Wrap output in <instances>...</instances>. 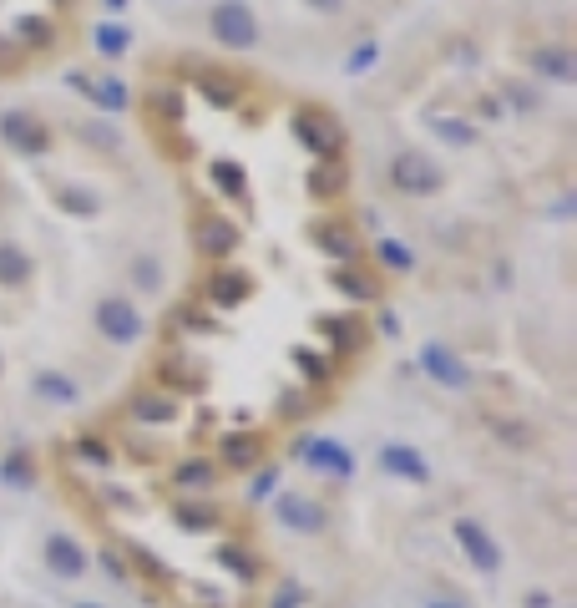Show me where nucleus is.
<instances>
[{"mask_svg":"<svg viewBox=\"0 0 577 608\" xmlns=\"http://www.w3.org/2000/svg\"><path fill=\"white\" fill-rule=\"evenodd\" d=\"M208 31L228 51H254L259 46V16H254L249 0H218V6L208 11Z\"/></svg>","mask_w":577,"mask_h":608,"instance_id":"nucleus-1","label":"nucleus"},{"mask_svg":"<svg viewBox=\"0 0 577 608\" xmlns=\"http://www.w3.org/2000/svg\"><path fill=\"white\" fill-rule=\"evenodd\" d=\"M390 183H395V193H410V198H431V193H441L446 173H441V168L426 158V152L405 147V152H395V158H390Z\"/></svg>","mask_w":577,"mask_h":608,"instance_id":"nucleus-2","label":"nucleus"},{"mask_svg":"<svg viewBox=\"0 0 577 608\" xmlns=\"http://www.w3.org/2000/svg\"><path fill=\"white\" fill-rule=\"evenodd\" d=\"M294 137L314 152V158H340L345 152V127L335 112H319V107H299L294 112Z\"/></svg>","mask_w":577,"mask_h":608,"instance_id":"nucleus-3","label":"nucleus"},{"mask_svg":"<svg viewBox=\"0 0 577 608\" xmlns=\"http://www.w3.org/2000/svg\"><path fill=\"white\" fill-rule=\"evenodd\" d=\"M193 244H198V254H203V259L223 264V259L238 249V223H233V218H223V213H203V218L193 223Z\"/></svg>","mask_w":577,"mask_h":608,"instance_id":"nucleus-4","label":"nucleus"},{"mask_svg":"<svg viewBox=\"0 0 577 608\" xmlns=\"http://www.w3.org/2000/svg\"><path fill=\"white\" fill-rule=\"evenodd\" d=\"M314 249L324 254V259H335V264H360V254H365V244H360V234L350 223H314Z\"/></svg>","mask_w":577,"mask_h":608,"instance_id":"nucleus-5","label":"nucleus"},{"mask_svg":"<svg viewBox=\"0 0 577 608\" xmlns=\"http://www.w3.org/2000/svg\"><path fill=\"white\" fill-rule=\"evenodd\" d=\"M0 137H6L16 152H31V158L51 147V127L36 112H6V117H0Z\"/></svg>","mask_w":577,"mask_h":608,"instance_id":"nucleus-6","label":"nucleus"},{"mask_svg":"<svg viewBox=\"0 0 577 608\" xmlns=\"http://www.w3.org/2000/svg\"><path fill=\"white\" fill-rule=\"evenodd\" d=\"M97 330H102L112 345H132V340L142 335L137 304H127V299H102V304H97Z\"/></svg>","mask_w":577,"mask_h":608,"instance_id":"nucleus-7","label":"nucleus"},{"mask_svg":"<svg viewBox=\"0 0 577 608\" xmlns=\"http://www.w3.org/2000/svg\"><path fill=\"white\" fill-rule=\"evenodd\" d=\"M208 299L213 304H223V310H233V304H243V299H249L254 294V279L249 274H243V269H233V264H218L213 274H208Z\"/></svg>","mask_w":577,"mask_h":608,"instance_id":"nucleus-8","label":"nucleus"},{"mask_svg":"<svg viewBox=\"0 0 577 608\" xmlns=\"http://www.w3.org/2000/svg\"><path fill=\"white\" fill-rule=\"evenodd\" d=\"M71 87L76 92H87V102H97L102 112H127L132 107V92H127V82H117V76H71Z\"/></svg>","mask_w":577,"mask_h":608,"instance_id":"nucleus-9","label":"nucleus"},{"mask_svg":"<svg viewBox=\"0 0 577 608\" xmlns=\"http://www.w3.org/2000/svg\"><path fill=\"white\" fill-rule=\"evenodd\" d=\"M304 183H309L314 198H340L350 188V168H345V158H314V168H309Z\"/></svg>","mask_w":577,"mask_h":608,"instance_id":"nucleus-10","label":"nucleus"},{"mask_svg":"<svg viewBox=\"0 0 577 608\" xmlns=\"http://www.w3.org/2000/svg\"><path fill=\"white\" fill-rule=\"evenodd\" d=\"M532 71L552 76V82H577V56L567 46H537L532 51Z\"/></svg>","mask_w":577,"mask_h":608,"instance_id":"nucleus-11","label":"nucleus"},{"mask_svg":"<svg viewBox=\"0 0 577 608\" xmlns=\"http://www.w3.org/2000/svg\"><path fill=\"white\" fill-rule=\"evenodd\" d=\"M198 92H203L208 107H218V112H228V107L243 102V87L233 82V76H223V71H198Z\"/></svg>","mask_w":577,"mask_h":608,"instance_id":"nucleus-12","label":"nucleus"},{"mask_svg":"<svg viewBox=\"0 0 577 608\" xmlns=\"http://www.w3.org/2000/svg\"><path fill=\"white\" fill-rule=\"evenodd\" d=\"M421 365L441 380V386H466V370H461V360H456L446 345H426V350H421Z\"/></svg>","mask_w":577,"mask_h":608,"instance_id":"nucleus-13","label":"nucleus"},{"mask_svg":"<svg viewBox=\"0 0 577 608\" xmlns=\"http://www.w3.org/2000/svg\"><path fill=\"white\" fill-rule=\"evenodd\" d=\"M147 107H152V117L157 122H183V112H188V102H183V92L178 87H168V82H157V87H147Z\"/></svg>","mask_w":577,"mask_h":608,"instance_id":"nucleus-14","label":"nucleus"},{"mask_svg":"<svg viewBox=\"0 0 577 608\" xmlns=\"http://www.w3.org/2000/svg\"><path fill=\"white\" fill-rule=\"evenodd\" d=\"M329 284H335L345 299H360V304H375L380 299V284L360 269H329Z\"/></svg>","mask_w":577,"mask_h":608,"instance_id":"nucleus-15","label":"nucleus"},{"mask_svg":"<svg viewBox=\"0 0 577 608\" xmlns=\"http://www.w3.org/2000/svg\"><path fill=\"white\" fill-rule=\"evenodd\" d=\"M51 203L61 208V213H71V218H92L102 203H97V193H87V188H76V183H56L51 188Z\"/></svg>","mask_w":577,"mask_h":608,"instance_id":"nucleus-16","label":"nucleus"},{"mask_svg":"<svg viewBox=\"0 0 577 608\" xmlns=\"http://www.w3.org/2000/svg\"><path fill=\"white\" fill-rule=\"evenodd\" d=\"M208 183H218V193H228V198L249 193V173H243V163H233V158H213L208 163Z\"/></svg>","mask_w":577,"mask_h":608,"instance_id":"nucleus-17","label":"nucleus"},{"mask_svg":"<svg viewBox=\"0 0 577 608\" xmlns=\"http://www.w3.org/2000/svg\"><path fill=\"white\" fill-rule=\"evenodd\" d=\"M132 416L147 421V426H162V421L178 416V401L173 396H157V391H142V396H132Z\"/></svg>","mask_w":577,"mask_h":608,"instance_id":"nucleus-18","label":"nucleus"},{"mask_svg":"<svg viewBox=\"0 0 577 608\" xmlns=\"http://www.w3.org/2000/svg\"><path fill=\"white\" fill-rule=\"evenodd\" d=\"M309 462L319 472H335V477H350V451L335 446V441H309Z\"/></svg>","mask_w":577,"mask_h":608,"instance_id":"nucleus-19","label":"nucleus"},{"mask_svg":"<svg viewBox=\"0 0 577 608\" xmlns=\"http://www.w3.org/2000/svg\"><path fill=\"white\" fill-rule=\"evenodd\" d=\"M259 451H264V441H259V436L238 431V436H228V441H223V462H228V467H254V462H259Z\"/></svg>","mask_w":577,"mask_h":608,"instance_id":"nucleus-20","label":"nucleus"},{"mask_svg":"<svg viewBox=\"0 0 577 608\" xmlns=\"http://www.w3.org/2000/svg\"><path fill=\"white\" fill-rule=\"evenodd\" d=\"M319 330L329 335V345H335V350H360V340H365V330H360L355 320H345V315H340V320H335V315H324Z\"/></svg>","mask_w":577,"mask_h":608,"instance_id":"nucleus-21","label":"nucleus"},{"mask_svg":"<svg viewBox=\"0 0 577 608\" xmlns=\"http://www.w3.org/2000/svg\"><path fill=\"white\" fill-rule=\"evenodd\" d=\"M431 132H436L441 142H451V147H471V142H476V127H471L466 117H441V112H431Z\"/></svg>","mask_w":577,"mask_h":608,"instance_id":"nucleus-22","label":"nucleus"},{"mask_svg":"<svg viewBox=\"0 0 577 608\" xmlns=\"http://www.w3.org/2000/svg\"><path fill=\"white\" fill-rule=\"evenodd\" d=\"M380 462L395 472V477H426V462H421V451H410V446H385V456H380Z\"/></svg>","mask_w":577,"mask_h":608,"instance_id":"nucleus-23","label":"nucleus"},{"mask_svg":"<svg viewBox=\"0 0 577 608\" xmlns=\"http://www.w3.org/2000/svg\"><path fill=\"white\" fill-rule=\"evenodd\" d=\"M26 279H31V259H26V249L0 244V284H26Z\"/></svg>","mask_w":577,"mask_h":608,"instance_id":"nucleus-24","label":"nucleus"},{"mask_svg":"<svg viewBox=\"0 0 577 608\" xmlns=\"http://www.w3.org/2000/svg\"><path fill=\"white\" fill-rule=\"evenodd\" d=\"M11 31H16L26 46H51V41H56V26H51L46 16H16Z\"/></svg>","mask_w":577,"mask_h":608,"instance_id":"nucleus-25","label":"nucleus"},{"mask_svg":"<svg viewBox=\"0 0 577 608\" xmlns=\"http://www.w3.org/2000/svg\"><path fill=\"white\" fill-rule=\"evenodd\" d=\"M92 41H97V51H102V56H122V51L132 46V31H127V26H117V21H102V26L92 31Z\"/></svg>","mask_w":577,"mask_h":608,"instance_id":"nucleus-26","label":"nucleus"},{"mask_svg":"<svg viewBox=\"0 0 577 608\" xmlns=\"http://www.w3.org/2000/svg\"><path fill=\"white\" fill-rule=\"evenodd\" d=\"M81 142L97 147V152H117V147H122V132L107 127V122H81Z\"/></svg>","mask_w":577,"mask_h":608,"instance_id":"nucleus-27","label":"nucleus"},{"mask_svg":"<svg viewBox=\"0 0 577 608\" xmlns=\"http://www.w3.org/2000/svg\"><path fill=\"white\" fill-rule=\"evenodd\" d=\"M279 517H284L289 527H319V512H314V502H304V497H284Z\"/></svg>","mask_w":577,"mask_h":608,"instance_id":"nucleus-28","label":"nucleus"},{"mask_svg":"<svg viewBox=\"0 0 577 608\" xmlns=\"http://www.w3.org/2000/svg\"><path fill=\"white\" fill-rule=\"evenodd\" d=\"M375 259H380L385 269H395V274H405L410 264H416V259H410V249L395 244V239H380V244H375Z\"/></svg>","mask_w":577,"mask_h":608,"instance_id":"nucleus-29","label":"nucleus"},{"mask_svg":"<svg viewBox=\"0 0 577 608\" xmlns=\"http://www.w3.org/2000/svg\"><path fill=\"white\" fill-rule=\"evenodd\" d=\"M456 532H461V543H466V548H471V558H476V563H481V568H491V563H497V553H491V543H486V538H481V532H476V527H471V522H461V527H456Z\"/></svg>","mask_w":577,"mask_h":608,"instance_id":"nucleus-30","label":"nucleus"},{"mask_svg":"<svg viewBox=\"0 0 577 608\" xmlns=\"http://www.w3.org/2000/svg\"><path fill=\"white\" fill-rule=\"evenodd\" d=\"M36 386H41V396H51V401H76V386H71L66 375H41Z\"/></svg>","mask_w":577,"mask_h":608,"instance_id":"nucleus-31","label":"nucleus"},{"mask_svg":"<svg viewBox=\"0 0 577 608\" xmlns=\"http://www.w3.org/2000/svg\"><path fill=\"white\" fill-rule=\"evenodd\" d=\"M375 61H380V46H375V41H365V46H355V51H350L345 71H350V76H360V71H370Z\"/></svg>","mask_w":577,"mask_h":608,"instance_id":"nucleus-32","label":"nucleus"},{"mask_svg":"<svg viewBox=\"0 0 577 608\" xmlns=\"http://www.w3.org/2000/svg\"><path fill=\"white\" fill-rule=\"evenodd\" d=\"M51 558H56V568H66V573H71V568H81V558H76V548H71L66 538H56V543H51Z\"/></svg>","mask_w":577,"mask_h":608,"instance_id":"nucleus-33","label":"nucleus"},{"mask_svg":"<svg viewBox=\"0 0 577 608\" xmlns=\"http://www.w3.org/2000/svg\"><path fill=\"white\" fill-rule=\"evenodd\" d=\"M157 279H162L157 274V259H137V284L142 289H157Z\"/></svg>","mask_w":577,"mask_h":608,"instance_id":"nucleus-34","label":"nucleus"},{"mask_svg":"<svg viewBox=\"0 0 577 608\" xmlns=\"http://www.w3.org/2000/svg\"><path fill=\"white\" fill-rule=\"evenodd\" d=\"M0 66H11V71L21 66V46H16L11 36H0Z\"/></svg>","mask_w":577,"mask_h":608,"instance_id":"nucleus-35","label":"nucleus"},{"mask_svg":"<svg viewBox=\"0 0 577 608\" xmlns=\"http://www.w3.org/2000/svg\"><path fill=\"white\" fill-rule=\"evenodd\" d=\"M178 477H183V482H208V477H213V467H208V462H188Z\"/></svg>","mask_w":577,"mask_h":608,"instance_id":"nucleus-36","label":"nucleus"},{"mask_svg":"<svg viewBox=\"0 0 577 608\" xmlns=\"http://www.w3.org/2000/svg\"><path fill=\"white\" fill-rule=\"evenodd\" d=\"M178 517H183L188 527H208V522H213V512H208V507H183Z\"/></svg>","mask_w":577,"mask_h":608,"instance_id":"nucleus-37","label":"nucleus"},{"mask_svg":"<svg viewBox=\"0 0 577 608\" xmlns=\"http://www.w3.org/2000/svg\"><path fill=\"white\" fill-rule=\"evenodd\" d=\"M309 11H319V16H340L345 11V0H304Z\"/></svg>","mask_w":577,"mask_h":608,"instance_id":"nucleus-38","label":"nucleus"},{"mask_svg":"<svg viewBox=\"0 0 577 608\" xmlns=\"http://www.w3.org/2000/svg\"><path fill=\"white\" fill-rule=\"evenodd\" d=\"M512 102H517V107H522V112H532V107H537V97H532V92H527V87H512Z\"/></svg>","mask_w":577,"mask_h":608,"instance_id":"nucleus-39","label":"nucleus"},{"mask_svg":"<svg viewBox=\"0 0 577 608\" xmlns=\"http://www.w3.org/2000/svg\"><path fill=\"white\" fill-rule=\"evenodd\" d=\"M294 360H299V365H304V370H309V375H314V380H324V365H319V360H314V355H304V350H299V355H294Z\"/></svg>","mask_w":577,"mask_h":608,"instance_id":"nucleus-40","label":"nucleus"},{"mask_svg":"<svg viewBox=\"0 0 577 608\" xmlns=\"http://www.w3.org/2000/svg\"><path fill=\"white\" fill-rule=\"evenodd\" d=\"M107 6H112V11H122V6H127V0H107Z\"/></svg>","mask_w":577,"mask_h":608,"instance_id":"nucleus-41","label":"nucleus"}]
</instances>
